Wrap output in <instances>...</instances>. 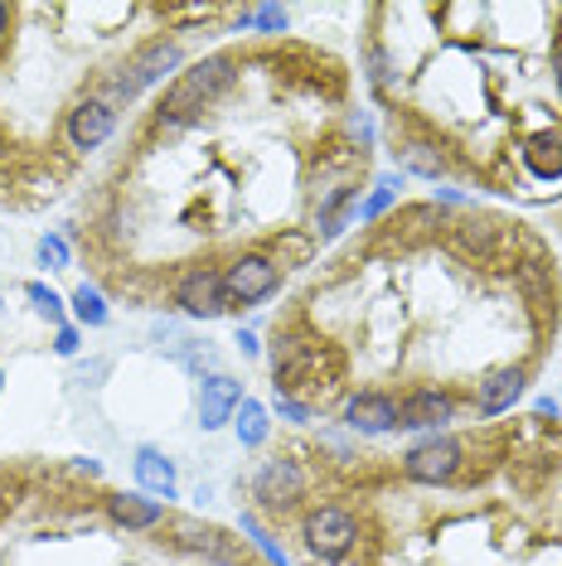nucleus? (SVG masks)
I'll return each instance as SVG.
<instances>
[{"instance_id":"nucleus-1","label":"nucleus","mask_w":562,"mask_h":566,"mask_svg":"<svg viewBox=\"0 0 562 566\" xmlns=\"http://www.w3.org/2000/svg\"><path fill=\"white\" fill-rule=\"evenodd\" d=\"M233 83H238V59H233V54H209V59H199L195 69H185L180 78L170 83V93L160 97V107H156V132H180V126H189L204 107H209V102H219Z\"/></svg>"},{"instance_id":"nucleus-2","label":"nucleus","mask_w":562,"mask_h":566,"mask_svg":"<svg viewBox=\"0 0 562 566\" xmlns=\"http://www.w3.org/2000/svg\"><path fill=\"white\" fill-rule=\"evenodd\" d=\"M219 281H223L228 311H242V305H258L281 286V266L272 262V256H262V252H242V256H233V262L223 266Z\"/></svg>"},{"instance_id":"nucleus-3","label":"nucleus","mask_w":562,"mask_h":566,"mask_svg":"<svg viewBox=\"0 0 562 566\" xmlns=\"http://www.w3.org/2000/svg\"><path fill=\"white\" fill-rule=\"evenodd\" d=\"M301 543H305L311 557L335 562V557H344V552L360 543V518H354L350 509H340V504L311 509L305 513V523H301Z\"/></svg>"},{"instance_id":"nucleus-4","label":"nucleus","mask_w":562,"mask_h":566,"mask_svg":"<svg viewBox=\"0 0 562 566\" xmlns=\"http://www.w3.org/2000/svg\"><path fill=\"white\" fill-rule=\"evenodd\" d=\"M180 59H185V54H180V44H175V40H150L132 63H126L122 78L112 83V97H126V102H132L140 87H150L156 78H165L170 69H180Z\"/></svg>"},{"instance_id":"nucleus-5","label":"nucleus","mask_w":562,"mask_h":566,"mask_svg":"<svg viewBox=\"0 0 562 566\" xmlns=\"http://www.w3.org/2000/svg\"><path fill=\"white\" fill-rule=\"evenodd\" d=\"M252 494H258V504L267 513H281V509L301 504V499H305V470H301V460H291V455L267 460V465L258 470V484H252Z\"/></svg>"},{"instance_id":"nucleus-6","label":"nucleus","mask_w":562,"mask_h":566,"mask_svg":"<svg viewBox=\"0 0 562 566\" xmlns=\"http://www.w3.org/2000/svg\"><path fill=\"white\" fill-rule=\"evenodd\" d=\"M456 470H461V446L456 441H422V446H413L403 455V474L407 480H417V484H446V480H456Z\"/></svg>"},{"instance_id":"nucleus-7","label":"nucleus","mask_w":562,"mask_h":566,"mask_svg":"<svg viewBox=\"0 0 562 566\" xmlns=\"http://www.w3.org/2000/svg\"><path fill=\"white\" fill-rule=\"evenodd\" d=\"M175 305H180L189 319H219L228 311L219 272H209V266H195V272H185L180 286H175Z\"/></svg>"},{"instance_id":"nucleus-8","label":"nucleus","mask_w":562,"mask_h":566,"mask_svg":"<svg viewBox=\"0 0 562 566\" xmlns=\"http://www.w3.org/2000/svg\"><path fill=\"white\" fill-rule=\"evenodd\" d=\"M340 421L350 431H360V436H383V431H398V397H388V392H354L350 402H344L340 411Z\"/></svg>"},{"instance_id":"nucleus-9","label":"nucleus","mask_w":562,"mask_h":566,"mask_svg":"<svg viewBox=\"0 0 562 566\" xmlns=\"http://www.w3.org/2000/svg\"><path fill=\"white\" fill-rule=\"evenodd\" d=\"M456 421V397L441 388H413L398 397V431H422V427H446Z\"/></svg>"},{"instance_id":"nucleus-10","label":"nucleus","mask_w":562,"mask_h":566,"mask_svg":"<svg viewBox=\"0 0 562 566\" xmlns=\"http://www.w3.org/2000/svg\"><path fill=\"white\" fill-rule=\"evenodd\" d=\"M112 132H117V107H112L107 97H87L69 112V146L73 150H97Z\"/></svg>"},{"instance_id":"nucleus-11","label":"nucleus","mask_w":562,"mask_h":566,"mask_svg":"<svg viewBox=\"0 0 562 566\" xmlns=\"http://www.w3.org/2000/svg\"><path fill=\"white\" fill-rule=\"evenodd\" d=\"M523 388H529V373H523V368L485 373V382H476V411H480V417H500V411H509L519 402Z\"/></svg>"},{"instance_id":"nucleus-12","label":"nucleus","mask_w":562,"mask_h":566,"mask_svg":"<svg viewBox=\"0 0 562 566\" xmlns=\"http://www.w3.org/2000/svg\"><path fill=\"white\" fill-rule=\"evenodd\" d=\"M242 402V382L238 378H228V373H214L209 382H204V392H199V427L204 431H219L233 421V411Z\"/></svg>"},{"instance_id":"nucleus-13","label":"nucleus","mask_w":562,"mask_h":566,"mask_svg":"<svg viewBox=\"0 0 562 566\" xmlns=\"http://www.w3.org/2000/svg\"><path fill=\"white\" fill-rule=\"evenodd\" d=\"M107 518L126 527V533H146V527L165 523L160 499H140V494H107Z\"/></svg>"},{"instance_id":"nucleus-14","label":"nucleus","mask_w":562,"mask_h":566,"mask_svg":"<svg viewBox=\"0 0 562 566\" xmlns=\"http://www.w3.org/2000/svg\"><path fill=\"white\" fill-rule=\"evenodd\" d=\"M136 484L156 499H175V460L160 455L156 446H140L136 450Z\"/></svg>"},{"instance_id":"nucleus-15","label":"nucleus","mask_w":562,"mask_h":566,"mask_svg":"<svg viewBox=\"0 0 562 566\" xmlns=\"http://www.w3.org/2000/svg\"><path fill=\"white\" fill-rule=\"evenodd\" d=\"M233 431L242 446H262L267 441V407L252 402V397H242L238 411H233Z\"/></svg>"},{"instance_id":"nucleus-16","label":"nucleus","mask_w":562,"mask_h":566,"mask_svg":"<svg viewBox=\"0 0 562 566\" xmlns=\"http://www.w3.org/2000/svg\"><path fill=\"white\" fill-rule=\"evenodd\" d=\"M398 160H403V170L427 175V179L446 175V156H437V146H427V140H407V146L398 150Z\"/></svg>"},{"instance_id":"nucleus-17","label":"nucleus","mask_w":562,"mask_h":566,"mask_svg":"<svg viewBox=\"0 0 562 566\" xmlns=\"http://www.w3.org/2000/svg\"><path fill=\"white\" fill-rule=\"evenodd\" d=\"M69 305H73V315H79V325H87V329H102V325H107V301H102L97 286H79Z\"/></svg>"},{"instance_id":"nucleus-18","label":"nucleus","mask_w":562,"mask_h":566,"mask_svg":"<svg viewBox=\"0 0 562 566\" xmlns=\"http://www.w3.org/2000/svg\"><path fill=\"white\" fill-rule=\"evenodd\" d=\"M242 24H258L262 34H281V30H287V10H281V6H258V10H248V15H242Z\"/></svg>"},{"instance_id":"nucleus-19","label":"nucleus","mask_w":562,"mask_h":566,"mask_svg":"<svg viewBox=\"0 0 562 566\" xmlns=\"http://www.w3.org/2000/svg\"><path fill=\"white\" fill-rule=\"evenodd\" d=\"M24 295H30V301H34V311L49 315V319H54V325L63 319V301H59V295L49 291V286H40V281H30V286H24Z\"/></svg>"},{"instance_id":"nucleus-20","label":"nucleus","mask_w":562,"mask_h":566,"mask_svg":"<svg viewBox=\"0 0 562 566\" xmlns=\"http://www.w3.org/2000/svg\"><path fill=\"white\" fill-rule=\"evenodd\" d=\"M40 266H49V272H63V266H69V242H63V238H40Z\"/></svg>"},{"instance_id":"nucleus-21","label":"nucleus","mask_w":562,"mask_h":566,"mask_svg":"<svg viewBox=\"0 0 562 566\" xmlns=\"http://www.w3.org/2000/svg\"><path fill=\"white\" fill-rule=\"evenodd\" d=\"M277 411H281L287 421H311V417H315V411L305 407V402H296V397H281V392H277Z\"/></svg>"},{"instance_id":"nucleus-22","label":"nucleus","mask_w":562,"mask_h":566,"mask_svg":"<svg viewBox=\"0 0 562 566\" xmlns=\"http://www.w3.org/2000/svg\"><path fill=\"white\" fill-rule=\"evenodd\" d=\"M54 349H59L63 358H73V354H79V329H73V325H59V339H54Z\"/></svg>"},{"instance_id":"nucleus-23","label":"nucleus","mask_w":562,"mask_h":566,"mask_svg":"<svg viewBox=\"0 0 562 566\" xmlns=\"http://www.w3.org/2000/svg\"><path fill=\"white\" fill-rule=\"evenodd\" d=\"M238 349H242V354H258V334H252V329H238Z\"/></svg>"},{"instance_id":"nucleus-24","label":"nucleus","mask_w":562,"mask_h":566,"mask_svg":"<svg viewBox=\"0 0 562 566\" xmlns=\"http://www.w3.org/2000/svg\"><path fill=\"white\" fill-rule=\"evenodd\" d=\"M553 87H558V97H562V44L553 49Z\"/></svg>"},{"instance_id":"nucleus-25","label":"nucleus","mask_w":562,"mask_h":566,"mask_svg":"<svg viewBox=\"0 0 562 566\" xmlns=\"http://www.w3.org/2000/svg\"><path fill=\"white\" fill-rule=\"evenodd\" d=\"M533 411H539V417H558V402H553V397H539V407H533Z\"/></svg>"},{"instance_id":"nucleus-26","label":"nucleus","mask_w":562,"mask_h":566,"mask_svg":"<svg viewBox=\"0 0 562 566\" xmlns=\"http://www.w3.org/2000/svg\"><path fill=\"white\" fill-rule=\"evenodd\" d=\"M0 34H10V6L0 0Z\"/></svg>"},{"instance_id":"nucleus-27","label":"nucleus","mask_w":562,"mask_h":566,"mask_svg":"<svg viewBox=\"0 0 562 566\" xmlns=\"http://www.w3.org/2000/svg\"><path fill=\"white\" fill-rule=\"evenodd\" d=\"M0 382H6V378H0Z\"/></svg>"}]
</instances>
